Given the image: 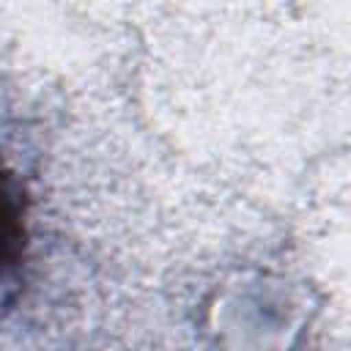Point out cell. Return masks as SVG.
<instances>
[{
	"label": "cell",
	"mask_w": 351,
	"mask_h": 351,
	"mask_svg": "<svg viewBox=\"0 0 351 351\" xmlns=\"http://www.w3.org/2000/svg\"><path fill=\"white\" fill-rule=\"evenodd\" d=\"M27 195L14 170L0 162V291L14 285L27 252Z\"/></svg>",
	"instance_id": "cell-1"
}]
</instances>
